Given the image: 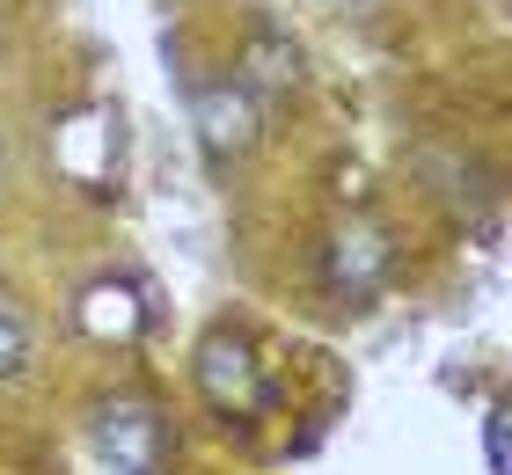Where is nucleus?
Wrapping results in <instances>:
<instances>
[{
	"label": "nucleus",
	"instance_id": "423d86ee",
	"mask_svg": "<svg viewBox=\"0 0 512 475\" xmlns=\"http://www.w3.org/2000/svg\"><path fill=\"white\" fill-rule=\"evenodd\" d=\"M22 359H30V329H22V315L8 300H0V380L22 373Z\"/></svg>",
	"mask_w": 512,
	"mask_h": 475
},
{
	"label": "nucleus",
	"instance_id": "f03ea898",
	"mask_svg": "<svg viewBox=\"0 0 512 475\" xmlns=\"http://www.w3.org/2000/svg\"><path fill=\"white\" fill-rule=\"evenodd\" d=\"M96 446L118 475H161V461H169V417L139 395H118L96 417Z\"/></svg>",
	"mask_w": 512,
	"mask_h": 475
},
{
	"label": "nucleus",
	"instance_id": "6e6552de",
	"mask_svg": "<svg viewBox=\"0 0 512 475\" xmlns=\"http://www.w3.org/2000/svg\"><path fill=\"white\" fill-rule=\"evenodd\" d=\"M0 169H8V139H0Z\"/></svg>",
	"mask_w": 512,
	"mask_h": 475
},
{
	"label": "nucleus",
	"instance_id": "0eeeda50",
	"mask_svg": "<svg viewBox=\"0 0 512 475\" xmlns=\"http://www.w3.org/2000/svg\"><path fill=\"white\" fill-rule=\"evenodd\" d=\"M483 454H491V475H505V410L483 417Z\"/></svg>",
	"mask_w": 512,
	"mask_h": 475
},
{
	"label": "nucleus",
	"instance_id": "7ed1b4c3",
	"mask_svg": "<svg viewBox=\"0 0 512 475\" xmlns=\"http://www.w3.org/2000/svg\"><path fill=\"white\" fill-rule=\"evenodd\" d=\"M322 278H330V293H344V300H374L381 278H388V234L366 227V220L337 227L330 249H322Z\"/></svg>",
	"mask_w": 512,
	"mask_h": 475
},
{
	"label": "nucleus",
	"instance_id": "20e7f679",
	"mask_svg": "<svg viewBox=\"0 0 512 475\" xmlns=\"http://www.w3.org/2000/svg\"><path fill=\"white\" fill-rule=\"evenodd\" d=\"M198 132H205V147H213V154H242L249 147V139H256V110H249V95L242 88H198Z\"/></svg>",
	"mask_w": 512,
	"mask_h": 475
},
{
	"label": "nucleus",
	"instance_id": "39448f33",
	"mask_svg": "<svg viewBox=\"0 0 512 475\" xmlns=\"http://www.w3.org/2000/svg\"><path fill=\"white\" fill-rule=\"evenodd\" d=\"M249 81H264V88L293 81V52H286V44H278L271 30H256V37H249Z\"/></svg>",
	"mask_w": 512,
	"mask_h": 475
},
{
	"label": "nucleus",
	"instance_id": "f257e3e1",
	"mask_svg": "<svg viewBox=\"0 0 512 475\" xmlns=\"http://www.w3.org/2000/svg\"><path fill=\"white\" fill-rule=\"evenodd\" d=\"M198 388H205V402H213L220 417H256L271 402L264 366H256L242 329H213V337L198 344Z\"/></svg>",
	"mask_w": 512,
	"mask_h": 475
}]
</instances>
